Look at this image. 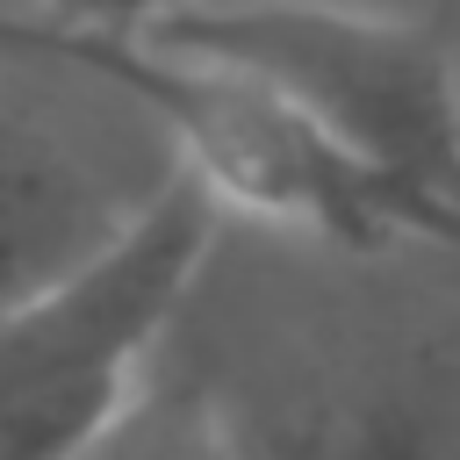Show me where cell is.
<instances>
[{
  "label": "cell",
  "instance_id": "obj_5",
  "mask_svg": "<svg viewBox=\"0 0 460 460\" xmlns=\"http://www.w3.org/2000/svg\"><path fill=\"white\" fill-rule=\"evenodd\" d=\"M79 460H230V446H223V424L201 402V388L180 367L151 359L144 388L122 402V417Z\"/></svg>",
  "mask_w": 460,
  "mask_h": 460
},
{
  "label": "cell",
  "instance_id": "obj_3",
  "mask_svg": "<svg viewBox=\"0 0 460 460\" xmlns=\"http://www.w3.org/2000/svg\"><path fill=\"white\" fill-rule=\"evenodd\" d=\"M216 237L223 208L172 172L108 252L0 316V460H79L122 417Z\"/></svg>",
  "mask_w": 460,
  "mask_h": 460
},
{
  "label": "cell",
  "instance_id": "obj_1",
  "mask_svg": "<svg viewBox=\"0 0 460 460\" xmlns=\"http://www.w3.org/2000/svg\"><path fill=\"white\" fill-rule=\"evenodd\" d=\"M388 266L223 223L158 359L201 388L230 460H460V338Z\"/></svg>",
  "mask_w": 460,
  "mask_h": 460
},
{
  "label": "cell",
  "instance_id": "obj_6",
  "mask_svg": "<svg viewBox=\"0 0 460 460\" xmlns=\"http://www.w3.org/2000/svg\"><path fill=\"white\" fill-rule=\"evenodd\" d=\"M144 43H108V36H72L43 14H29L22 0L0 7V65H43V72H79L93 86H115L129 93V72H137Z\"/></svg>",
  "mask_w": 460,
  "mask_h": 460
},
{
  "label": "cell",
  "instance_id": "obj_7",
  "mask_svg": "<svg viewBox=\"0 0 460 460\" xmlns=\"http://www.w3.org/2000/svg\"><path fill=\"white\" fill-rule=\"evenodd\" d=\"M29 14L72 29V36H108V43H144L165 14L194 7V0H22Z\"/></svg>",
  "mask_w": 460,
  "mask_h": 460
},
{
  "label": "cell",
  "instance_id": "obj_2",
  "mask_svg": "<svg viewBox=\"0 0 460 460\" xmlns=\"http://www.w3.org/2000/svg\"><path fill=\"white\" fill-rule=\"evenodd\" d=\"M144 43L280 93L424 223L431 252L460 259V50L446 14L352 0H194Z\"/></svg>",
  "mask_w": 460,
  "mask_h": 460
},
{
  "label": "cell",
  "instance_id": "obj_4",
  "mask_svg": "<svg viewBox=\"0 0 460 460\" xmlns=\"http://www.w3.org/2000/svg\"><path fill=\"white\" fill-rule=\"evenodd\" d=\"M172 172L165 129L129 93L0 65V316L108 252Z\"/></svg>",
  "mask_w": 460,
  "mask_h": 460
}]
</instances>
